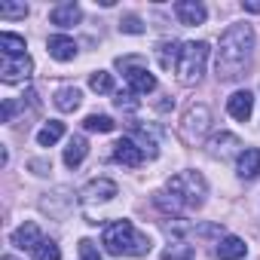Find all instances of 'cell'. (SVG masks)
I'll use <instances>...</instances> for the list:
<instances>
[{"label":"cell","instance_id":"cell-1","mask_svg":"<svg viewBox=\"0 0 260 260\" xmlns=\"http://www.w3.org/2000/svg\"><path fill=\"white\" fill-rule=\"evenodd\" d=\"M254 55V28L239 22L230 25L220 34V46H217V58H214V71L217 80H239Z\"/></svg>","mask_w":260,"mask_h":260},{"label":"cell","instance_id":"cell-2","mask_svg":"<svg viewBox=\"0 0 260 260\" xmlns=\"http://www.w3.org/2000/svg\"><path fill=\"white\" fill-rule=\"evenodd\" d=\"M101 245L113 257H144L150 254V236L135 230L132 220H113L101 233Z\"/></svg>","mask_w":260,"mask_h":260},{"label":"cell","instance_id":"cell-3","mask_svg":"<svg viewBox=\"0 0 260 260\" xmlns=\"http://www.w3.org/2000/svg\"><path fill=\"white\" fill-rule=\"evenodd\" d=\"M208 52L211 46L205 40H190L181 46V61H178V80L184 86H196L205 74V64H208Z\"/></svg>","mask_w":260,"mask_h":260},{"label":"cell","instance_id":"cell-4","mask_svg":"<svg viewBox=\"0 0 260 260\" xmlns=\"http://www.w3.org/2000/svg\"><path fill=\"white\" fill-rule=\"evenodd\" d=\"M166 190L175 193L184 202V208H199L205 202V196H208V184H205V178L199 172H178L175 178H169Z\"/></svg>","mask_w":260,"mask_h":260},{"label":"cell","instance_id":"cell-5","mask_svg":"<svg viewBox=\"0 0 260 260\" xmlns=\"http://www.w3.org/2000/svg\"><path fill=\"white\" fill-rule=\"evenodd\" d=\"M116 68L125 74V80H128V92H135V95H150V92H156V77L147 71L144 58H138V55L116 58Z\"/></svg>","mask_w":260,"mask_h":260},{"label":"cell","instance_id":"cell-6","mask_svg":"<svg viewBox=\"0 0 260 260\" xmlns=\"http://www.w3.org/2000/svg\"><path fill=\"white\" fill-rule=\"evenodd\" d=\"M208 125H211V110L205 104H190L184 110V116H181V128H178V132H181V138L187 144H199L205 138V132H208Z\"/></svg>","mask_w":260,"mask_h":260},{"label":"cell","instance_id":"cell-7","mask_svg":"<svg viewBox=\"0 0 260 260\" xmlns=\"http://www.w3.org/2000/svg\"><path fill=\"white\" fill-rule=\"evenodd\" d=\"M245 153V147H242V141L236 138V135H230V132H220V135H214L211 141H208V156H214V159H239Z\"/></svg>","mask_w":260,"mask_h":260},{"label":"cell","instance_id":"cell-8","mask_svg":"<svg viewBox=\"0 0 260 260\" xmlns=\"http://www.w3.org/2000/svg\"><path fill=\"white\" fill-rule=\"evenodd\" d=\"M34 71V61L31 55H22V58H4V64H0V80L4 83H22L28 80Z\"/></svg>","mask_w":260,"mask_h":260},{"label":"cell","instance_id":"cell-9","mask_svg":"<svg viewBox=\"0 0 260 260\" xmlns=\"http://www.w3.org/2000/svg\"><path fill=\"white\" fill-rule=\"evenodd\" d=\"M113 159L122 162L125 169H138V166L144 162V150L135 144V138H119V141L113 144Z\"/></svg>","mask_w":260,"mask_h":260},{"label":"cell","instance_id":"cell-10","mask_svg":"<svg viewBox=\"0 0 260 260\" xmlns=\"http://www.w3.org/2000/svg\"><path fill=\"white\" fill-rule=\"evenodd\" d=\"M226 110H230V116H233V119L248 122V119H251V110H254V95H251L248 89L233 92V95L226 98Z\"/></svg>","mask_w":260,"mask_h":260},{"label":"cell","instance_id":"cell-11","mask_svg":"<svg viewBox=\"0 0 260 260\" xmlns=\"http://www.w3.org/2000/svg\"><path fill=\"white\" fill-rule=\"evenodd\" d=\"M83 202H110L113 196H116V184L113 181H107V178H95V181H89L86 187H83Z\"/></svg>","mask_w":260,"mask_h":260},{"label":"cell","instance_id":"cell-12","mask_svg":"<svg viewBox=\"0 0 260 260\" xmlns=\"http://www.w3.org/2000/svg\"><path fill=\"white\" fill-rule=\"evenodd\" d=\"M175 16L181 25H202L208 19V10L199 4V0H178L175 4Z\"/></svg>","mask_w":260,"mask_h":260},{"label":"cell","instance_id":"cell-13","mask_svg":"<svg viewBox=\"0 0 260 260\" xmlns=\"http://www.w3.org/2000/svg\"><path fill=\"white\" fill-rule=\"evenodd\" d=\"M40 239H43V233H40V226H37L34 220H25L22 226L13 230V245H16L19 251H34V248L40 245Z\"/></svg>","mask_w":260,"mask_h":260},{"label":"cell","instance_id":"cell-14","mask_svg":"<svg viewBox=\"0 0 260 260\" xmlns=\"http://www.w3.org/2000/svg\"><path fill=\"white\" fill-rule=\"evenodd\" d=\"M46 49L55 61H74L77 58V43H74V37H64V34H52L46 40Z\"/></svg>","mask_w":260,"mask_h":260},{"label":"cell","instance_id":"cell-15","mask_svg":"<svg viewBox=\"0 0 260 260\" xmlns=\"http://www.w3.org/2000/svg\"><path fill=\"white\" fill-rule=\"evenodd\" d=\"M49 19H52V25H58V28H74V25L83 19V10L74 4V0H68V4H58V7H52Z\"/></svg>","mask_w":260,"mask_h":260},{"label":"cell","instance_id":"cell-16","mask_svg":"<svg viewBox=\"0 0 260 260\" xmlns=\"http://www.w3.org/2000/svg\"><path fill=\"white\" fill-rule=\"evenodd\" d=\"M52 104L61 110V113H74L80 104H83V92L77 89V86H61L58 92H55V98H52Z\"/></svg>","mask_w":260,"mask_h":260},{"label":"cell","instance_id":"cell-17","mask_svg":"<svg viewBox=\"0 0 260 260\" xmlns=\"http://www.w3.org/2000/svg\"><path fill=\"white\" fill-rule=\"evenodd\" d=\"M220 260H242L245 254H248V245L239 239V236H223L220 242H217V251H214Z\"/></svg>","mask_w":260,"mask_h":260},{"label":"cell","instance_id":"cell-18","mask_svg":"<svg viewBox=\"0 0 260 260\" xmlns=\"http://www.w3.org/2000/svg\"><path fill=\"white\" fill-rule=\"evenodd\" d=\"M236 169H239V178H245V181L260 178V150L257 147H245V153L239 156Z\"/></svg>","mask_w":260,"mask_h":260},{"label":"cell","instance_id":"cell-19","mask_svg":"<svg viewBox=\"0 0 260 260\" xmlns=\"http://www.w3.org/2000/svg\"><path fill=\"white\" fill-rule=\"evenodd\" d=\"M156 58H159V68L162 71H178V61H181V43L178 40H162L156 46Z\"/></svg>","mask_w":260,"mask_h":260},{"label":"cell","instance_id":"cell-20","mask_svg":"<svg viewBox=\"0 0 260 260\" xmlns=\"http://www.w3.org/2000/svg\"><path fill=\"white\" fill-rule=\"evenodd\" d=\"M86 153H89V141H86L83 135H74V138L68 141V147H64V166H68V169H77V166L86 159Z\"/></svg>","mask_w":260,"mask_h":260},{"label":"cell","instance_id":"cell-21","mask_svg":"<svg viewBox=\"0 0 260 260\" xmlns=\"http://www.w3.org/2000/svg\"><path fill=\"white\" fill-rule=\"evenodd\" d=\"M0 49H4V58H22V55H28L25 49V37H19V34H10V31H4L0 34Z\"/></svg>","mask_w":260,"mask_h":260},{"label":"cell","instance_id":"cell-22","mask_svg":"<svg viewBox=\"0 0 260 260\" xmlns=\"http://www.w3.org/2000/svg\"><path fill=\"white\" fill-rule=\"evenodd\" d=\"M64 138V122H58V119H49L40 132H37V144L40 147H52L55 141H61Z\"/></svg>","mask_w":260,"mask_h":260},{"label":"cell","instance_id":"cell-23","mask_svg":"<svg viewBox=\"0 0 260 260\" xmlns=\"http://www.w3.org/2000/svg\"><path fill=\"white\" fill-rule=\"evenodd\" d=\"M153 205H156L162 214H181V211H184V202H181L175 193H169V190L153 193Z\"/></svg>","mask_w":260,"mask_h":260},{"label":"cell","instance_id":"cell-24","mask_svg":"<svg viewBox=\"0 0 260 260\" xmlns=\"http://www.w3.org/2000/svg\"><path fill=\"white\" fill-rule=\"evenodd\" d=\"M162 260H193V245H187V242L175 239V242H169V245H166Z\"/></svg>","mask_w":260,"mask_h":260},{"label":"cell","instance_id":"cell-25","mask_svg":"<svg viewBox=\"0 0 260 260\" xmlns=\"http://www.w3.org/2000/svg\"><path fill=\"white\" fill-rule=\"evenodd\" d=\"M113 119L110 116H104V113H89L86 119H83V128L86 132H113Z\"/></svg>","mask_w":260,"mask_h":260},{"label":"cell","instance_id":"cell-26","mask_svg":"<svg viewBox=\"0 0 260 260\" xmlns=\"http://www.w3.org/2000/svg\"><path fill=\"white\" fill-rule=\"evenodd\" d=\"M31 257H34V260H61V251H58V245H55L52 239H46V236H43V239H40V245L31 251Z\"/></svg>","mask_w":260,"mask_h":260},{"label":"cell","instance_id":"cell-27","mask_svg":"<svg viewBox=\"0 0 260 260\" xmlns=\"http://www.w3.org/2000/svg\"><path fill=\"white\" fill-rule=\"evenodd\" d=\"M89 86H92V92H98V95H110V92H113V77H110L107 71H95V74L89 77Z\"/></svg>","mask_w":260,"mask_h":260},{"label":"cell","instance_id":"cell-28","mask_svg":"<svg viewBox=\"0 0 260 260\" xmlns=\"http://www.w3.org/2000/svg\"><path fill=\"white\" fill-rule=\"evenodd\" d=\"M116 107L119 110H125V113H135L138 110V98H135V92H116Z\"/></svg>","mask_w":260,"mask_h":260},{"label":"cell","instance_id":"cell-29","mask_svg":"<svg viewBox=\"0 0 260 260\" xmlns=\"http://www.w3.org/2000/svg\"><path fill=\"white\" fill-rule=\"evenodd\" d=\"M119 31L122 34H144V22L138 16H122L119 19Z\"/></svg>","mask_w":260,"mask_h":260},{"label":"cell","instance_id":"cell-30","mask_svg":"<svg viewBox=\"0 0 260 260\" xmlns=\"http://www.w3.org/2000/svg\"><path fill=\"white\" fill-rule=\"evenodd\" d=\"M28 7L25 4H0V19H25Z\"/></svg>","mask_w":260,"mask_h":260},{"label":"cell","instance_id":"cell-31","mask_svg":"<svg viewBox=\"0 0 260 260\" xmlns=\"http://www.w3.org/2000/svg\"><path fill=\"white\" fill-rule=\"evenodd\" d=\"M80 260H101L98 245L92 239H80Z\"/></svg>","mask_w":260,"mask_h":260},{"label":"cell","instance_id":"cell-32","mask_svg":"<svg viewBox=\"0 0 260 260\" xmlns=\"http://www.w3.org/2000/svg\"><path fill=\"white\" fill-rule=\"evenodd\" d=\"M19 107H25V101L7 98V101H4V122H13V116H16V110H19Z\"/></svg>","mask_w":260,"mask_h":260},{"label":"cell","instance_id":"cell-33","mask_svg":"<svg viewBox=\"0 0 260 260\" xmlns=\"http://www.w3.org/2000/svg\"><path fill=\"white\" fill-rule=\"evenodd\" d=\"M245 13H260V0H245Z\"/></svg>","mask_w":260,"mask_h":260},{"label":"cell","instance_id":"cell-34","mask_svg":"<svg viewBox=\"0 0 260 260\" xmlns=\"http://www.w3.org/2000/svg\"><path fill=\"white\" fill-rule=\"evenodd\" d=\"M4 260H16V257H10V254H7V257H4Z\"/></svg>","mask_w":260,"mask_h":260}]
</instances>
